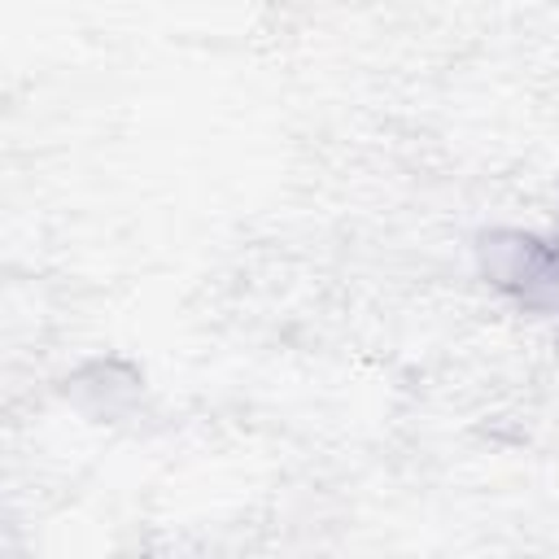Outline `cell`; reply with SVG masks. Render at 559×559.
Here are the masks:
<instances>
[{
    "label": "cell",
    "instance_id": "cell-1",
    "mask_svg": "<svg viewBox=\"0 0 559 559\" xmlns=\"http://www.w3.org/2000/svg\"><path fill=\"white\" fill-rule=\"evenodd\" d=\"M476 271L489 288L528 314H559V240L524 227H489L476 236Z\"/></svg>",
    "mask_w": 559,
    "mask_h": 559
}]
</instances>
